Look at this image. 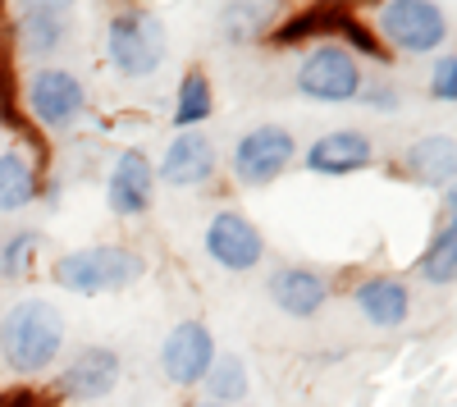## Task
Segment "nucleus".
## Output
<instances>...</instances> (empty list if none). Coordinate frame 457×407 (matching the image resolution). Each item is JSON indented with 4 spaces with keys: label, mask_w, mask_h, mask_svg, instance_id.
Here are the masks:
<instances>
[{
    "label": "nucleus",
    "mask_w": 457,
    "mask_h": 407,
    "mask_svg": "<svg viewBox=\"0 0 457 407\" xmlns=\"http://www.w3.org/2000/svg\"><path fill=\"white\" fill-rule=\"evenodd\" d=\"M64 348V316L46 298H23L0 316V357L10 371H46Z\"/></svg>",
    "instance_id": "nucleus-1"
},
{
    "label": "nucleus",
    "mask_w": 457,
    "mask_h": 407,
    "mask_svg": "<svg viewBox=\"0 0 457 407\" xmlns=\"http://www.w3.org/2000/svg\"><path fill=\"white\" fill-rule=\"evenodd\" d=\"M170 42H165V23L151 14V10H120L110 19L105 32V55L110 64L124 73V79H146L156 73L165 60Z\"/></svg>",
    "instance_id": "nucleus-2"
},
{
    "label": "nucleus",
    "mask_w": 457,
    "mask_h": 407,
    "mask_svg": "<svg viewBox=\"0 0 457 407\" xmlns=\"http://www.w3.org/2000/svg\"><path fill=\"white\" fill-rule=\"evenodd\" d=\"M142 275V256L129 247H83L55 262V284L69 293H110Z\"/></svg>",
    "instance_id": "nucleus-3"
},
{
    "label": "nucleus",
    "mask_w": 457,
    "mask_h": 407,
    "mask_svg": "<svg viewBox=\"0 0 457 407\" xmlns=\"http://www.w3.org/2000/svg\"><path fill=\"white\" fill-rule=\"evenodd\" d=\"M379 37L385 46L407 55H430L448 42V19L435 0H389L379 10Z\"/></svg>",
    "instance_id": "nucleus-4"
},
{
    "label": "nucleus",
    "mask_w": 457,
    "mask_h": 407,
    "mask_svg": "<svg viewBox=\"0 0 457 407\" xmlns=\"http://www.w3.org/2000/svg\"><path fill=\"white\" fill-rule=\"evenodd\" d=\"M28 110H32L37 124H46L55 133L73 129L83 120V110H87V92L79 83V73H69V69H37L32 83H28Z\"/></svg>",
    "instance_id": "nucleus-5"
},
{
    "label": "nucleus",
    "mask_w": 457,
    "mask_h": 407,
    "mask_svg": "<svg viewBox=\"0 0 457 407\" xmlns=\"http://www.w3.org/2000/svg\"><path fill=\"white\" fill-rule=\"evenodd\" d=\"M297 87L312 101H353L361 96V69L343 46H316L297 69Z\"/></svg>",
    "instance_id": "nucleus-6"
},
{
    "label": "nucleus",
    "mask_w": 457,
    "mask_h": 407,
    "mask_svg": "<svg viewBox=\"0 0 457 407\" xmlns=\"http://www.w3.org/2000/svg\"><path fill=\"white\" fill-rule=\"evenodd\" d=\"M293 152H297V142H293L288 129L261 124V129L238 137V146H234V174L243 183H275L293 165Z\"/></svg>",
    "instance_id": "nucleus-7"
},
{
    "label": "nucleus",
    "mask_w": 457,
    "mask_h": 407,
    "mask_svg": "<svg viewBox=\"0 0 457 407\" xmlns=\"http://www.w3.org/2000/svg\"><path fill=\"white\" fill-rule=\"evenodd\" d=\"M211 361H215V339H211V329L202 320H183L174 325L165 344H161V371L165 380H174L179 389L187 385H202L206 371H211Z\"/></svg>",
    "instance_id": "nucleus-8"
},
{
    "label": "nucleus",
    "mask_w": 457,
    "mask_h": 407,
    "mask_svg": "<svg viewBox=\"0 0 457 407\" xmlns=\"http://www.w3.org/2000/svg\"><path fill=\"white\" fill-rule=\"evenodd\" d=\"M206 256L224 270H252L261 256H265V238L252 225L247 215L238 211H220L211 225H206Z\"/></svg>",
    "instance_id": "nucleus-9"
},
{
    "label": "nucleus",
    "mask_w": 457,
    "mask_h": 407,
    "mask_svg": "<svg viewBox=\"0 0 457 407\" xmlns=\"http://www.w3.org/2000/svg\"><path fill=\"white\" fill-rule=\"evenodd\" d=\"M156 197V170L142 152H120L110 170V183H105V202L114 215H142Z\"/></svg>",
    "instance_id": "nucleus-10"
},
{
    "label": "nucleus",
    "mask_w": 457,
    "mask_h": 407,
    "mask_svg": "<svg viewBox=\"0 0 457 407\" xmlns=\"http://www.w3.org/2000/svg\"><path fill=\"white\" fill-rule=\"evenodd\" d=\"M375 161V146L366 133L357 129H338V133H325L307 146V170L312 174H329V179H343V174H357Z\"/></svg>",
    "instance_id": "nucleus-11"
},
{
    "label": "nucleus",
    "mask_w": 457,
    "mask_h": 407,
    "mask_svg": "<svg viewBox=\"0 0 457 407\" xmlns=\"http://www.w3.org/2000/svg\"><path fill=\"white\" fill-rule=\"evenodd\" d=\"M114 385H120V353L110 348H83L60 376L64 398H105Z\"/></svg>",
    "instance_id": "nucleus-12"
},
{
    "label": "nucleus",
    "mask_w": 457,
    "mask_h": 407,
    "mask_svg": "<svg viewBox=\"0 0 457 407\" xmlns=\"http://www.w3.org/2000/svg\"><path fill=\"white\" fill-rule=\"evenodd\" d=\"M215 174V146L202 133H179L165 146V161H161V179L170 188H197Z\"/></svg>",
    "instance_id": "nucleus-13"
},
{
    "label": "nucleus",
    "mask_w": 457,
    "mask_h": 407,
    "mask_svg": "<svg viewBox=\"0 0 457 407\" xmlns=\"http://www.w3.org/2000/svg\"><path fill=\"white\" fill-rule=\"evenodd\" d=\"M69 19L73 10L60 0H37L19 14V51L23 55H51L64 37H69Z\"/></svg>",
    "instance_id": "nucleus-14"
},
{
    "label": "nucleus",
    "mask_w": 457,
    "mask_h": 407,
    "mask_svg": "<svg viewBox=\"0 0 457 407\" xmlns=\"http://www.w3.org/2000/svg\"><path fill=\"white\" fill-rule=\"evenodd\" d=\"M270 298H275V307L279 311H288V316H316L325 303H329V284L316 275V270H302V266H288V270H279L275 279H270Z\"/></svg>",
    "instance_id": "nucleus-15"
},
{
    "label": "nucleus",
    "mask_w": 457,
    "mask_h": 407,
    "mask_svg": "<svg viewBox=\"0 0 457 407\" xmlns=\"http://www.w3.org/2000/svg\"><path fill=\"white\" fill-rule=\"evenodd\" d=\"M353 298H357L361 316H366L370 325H379V329H394V325H403V320H407V311H411V293H407V284L385 279V275L361 279Z\"/></svg>",
    "instance_id": "nucleus-16"
},
{
    "label": "nucleus",
    "mask_w": 457,
    "mask_h": 407,
    "mask_svg": "<svg viewBox=\"0 0 457 407\" xmlns=\"http://www.w3.org/2000/svg\"><path fill=\"white\" fill-rule=\"evenodd\" d=\"M407 170L421 179L426 188L457 183V137H448V133L416 137V142L407 146Z\"/></svg>",
    "instance_id": "nucleus-17"
},
{
    "label": "nucleus",
    "mask_w": 457,
    "mask_h": 407,
    "mask_svg": "<svg viewBox=\"0 0 457 407\" xmlns=\"http://www.w3.org/2000/svg\"><path fill=\"white\" fill-rule=\"evenodd\" d=\"M353 19V10H338V5H320V10H297L293 19H284L275 28L270 42L279 46H297V42H307V37H320V32H343V23Z\"/></svg>",
    "instance_id": "nucleus-18"
},
{
    "label": "nucleus",
    "mask_w": 457,
    "mask_h": 407,
    "mask_svg": "<svg viewBox=\"0 0 457 407\" xmlns=\"http://www.w3.org/2000/svg\"><path fill=\"white\" fill-rule=\"evenodd\" d=\"M37 197V174L19 152H0V215L23 211Z\"/></svg>",
    "instance_id": "nucleus-19"
},
{
    "label": "nucleus",
    "mask_w": 457,
    "mask_h": 407,
    "mask_svg": "<svg viewBox=\"0 0 457 407\" xmlns=\"http://www.w3.org/2000/svg\"><path fill=\"white\" fill-rule=\"evenodd\" d=\"M206 115H211V79H206L202 69H193V73H183V83H179L174 124L187 133V129H197Z\"/></svg>",
    "instance_id": "nucleus-20"
},
{
    "label": "nucleus",
    "mask_w": 457,
    "mask_h": 407,
    "mask_svg": "<svg viewBox=\"0 0 457 407\" xmlns=\"http://www.w3.org/2000/svg\"><path fill=\"white\" fill-rule=\"evenodd\" d=\"M421 275L430 284H448L457 279V220H448V225L430 238L426 256H421Z\"/></svg>",
    "instance_id": "nucleus-21"
},
{
    "label": "nucleus",
    "mask_w": 457,
    "mask_h": 407,
    "mask_svg": "<svg viewBox=\"0 0 457 407\" xmlns=\"http://www.w3.org/2000/svg\"><path fill=\"white\" fill-rule=\"evenodd\" d=\"M206 389H211V403H238L243 394H247V366L238 361V357H220L215 353V361H211V371H206V380H202Z\"/></svg>",
    "instance_id": "nucleus-22"
},
{
    "label": "nucleus",
    "mask_w": 457,
    "mask_h": 407,
    "mask_svg": "<svg viewBox=\"0 0 457 407\" xmlns=\"http://www.w3.org/2000/svg\"><path fill=\"white\" fill-rule=\"evenodd\" d=\"M265 19H270V10H265V5H247V0H238V5H228V10L220 14L224 42H252V37L265 28Z\"/></svg>",
    "instance_id": "nucleus-23"
},
{
    "label": "nucleus",
    "mask_w": 457,
    "mask_h": 407,
    "mask_svg": "<svg viewBox=\"0 0 457 407\" xmlns=\"http://www.w3.org/2000/svg\"><path fill=\"white\" fill-rule=\"evenodd\" d=\"M37 234H14L5 247H0V275H10V279H23L32 270V252H37Z\"/></svg>",
    "instance_id": "nucleus-24"
},
{
    "label": "nucleus",
    "mask_w": 457,
    "mask_h": 407,
    "mask_svg": "<svg viewBox=\"0 0 457 407\" xmlns=\"http://www.w3.org/2000/svg\"><path fill=\"white\" fill-rule=\"evenodd\" d=\"M430 96L435 101H457V55H444L430 73Z\"/></svg>",
    "instance_id": "nucleus-25"
},
{
    "label": "nucleus",
    "mask_w": 457,
    "mask_h": 407,
    "mask_svg": "<svg viewBox=\"0 0 457 407\" xmlns=\"http://www.w3.org/2000/svg\"><path fill=\"white\" fill-rule=\"evenodd\" d=\"M343 37H348L353 42V51H361V55H370V60H385V42H379V37L370 32V28H361L357 23V14L343 23Z\"/></svg>",
    "instance_id": "nucleus-26"
},
{
    "label": "nucleus",
    "mask_w": 457,
    "mask_h": 407,
    "mask_svg": "<svg viewBox=\"0 0 457 407\" xmlns=\"http://www.w3.org/2000/svg\"><path fill=\"white\" fill-rule=\"evenodd\" d=\"M361 96H366L370 105H379V110H394V105H398V92H394V87H361Z\"/></svg>",
    "instance_id": "nucleus-27"
},
{
    "label": "nucleus",
    "mask_w": 457,
    "mask_h": 407,
    "mask_svg": "<svg viewBox=\"0 0 457 407\" xmlns=\"http://www.w3.org/2000/svg\"><path fill=\"white\" fill-rule=\"evenodd\" d=\"M0 407H51V403H42V398H37V394H0Z\"/></svg>",
    "instance_id": "nucleus-28"
},
{
    "label": "nucleus",
    "mask_w": 457,
    "mask_h": 407,
    "mask_svg": "<svg viewBox=\"0 0 457 407\" xmlns=\"http://www.w3.org/2000/svg\"><path fill=\"white\" fill-rule=\"evenodd\" d=\"M448 215L457 220V183H453V188H448Z\"/></svg>",
    "instance_id": "nucleus-29"
},
{
    "label": "nucleus",
    "mask_w": 457,
    "mask_h": 407,
    "mask_svg": "<svg viewBox=\"0 0 457 407\" xmlns=\"http://www.w3.org/2000/svg\"><path fill=\"white\" fill-rule=\"evenodd\" d=\"M193 407H220V403H193Z\"/></svg>",
    "instance_id": "nucleus-30"
}]
</instances>
